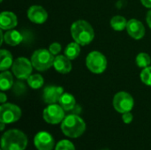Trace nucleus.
<instances>
[{"label": "nucleus", "mask_w": 151, "mask_h": 150, "mask_svg": "<svg viewBox=\"0 0 151 150\" xmlns=\"http://www.w3.org/2000/svg\"><path fill=\"white\" fill-rule=\"evenodd\" d=\"M27 146L26 134L18 129H11L5 132L1 139L2 150H25Z\"/></svg>", "instance_id": "f257e3e1"}, {"label": "nucleus", "mask_w": 151, "mask_h": 150, "mask_svg": "<svg viewBox=\"0 0 151 150\" xmlns=\"http://www.w3.org/2000/svg\"><path fill=\"white\" fill-rule=\"evenodd\" d=\"M71 34L74 42L81 46L89 44L95 37L92 26L83 19H79L73 23L71 26Z\"/></svg>", "instance_id": "f03ea898"}, {"label": "nucleus", "mask_w": 151, "mask_h": 150, "mask_svg": "<svg viewBox=\"0 0 151 150\" xmlns=\"http://www.w3.org/2000/svg\"><path fill=\"white\" fill-rule=\"evenodd\" d=\"M61 130L67 137L78 138L86 131V123L79 115L71 114L61 122Z\"/></svg>", "instance_id": "7ed1b4c3"}, {"label": "nucleus", "mask_w": 151, "mask_h": 150, "mask_svg": "<svg viewBox=\"0 0 151 150\" xmlns=\"http://www.w3.org/2000/svg\"><path fill=\"white\" fill-rule=\"evenodd\" d=\"M54 59V55L49 50L39 49L33 53L31 57V63L35 70L43 72L53 66Z\"/></svg>", "instance_id": "20e7f679"}, {"label": "nucleus", "mask_w": 151, "mask_h": 150, "mask_svg": "<svg viewBox=\"0 0 151 150\" xmlns=\"http://www.w3.org/2000/svg\"><path fill=\"white\" fill-rule=\"evenodd\" d=\"M88 69L96 74L103 73L107 67V59L105 56L99 51H91L86 58Z\"/></svg>", "instance_id": "39448f33"}, {"label": "nucleus", "mask_w": 151, "mask_h": 150, "mask_svg": "<svg viewBox=\"0 0 151 150\" xmlns=\"http://www.w3.org/2000/svg\"><path fill=\"white\" fill-rule=\"evenodd\" d=\"M33 68L31 60H28L27 57H20L14 60L12 66V72L17 79L27 80L32 73Z\"/></svg>", "instance_id": "423d86ee"}, {"label": "nucleus", "mask_w": 151, "mask_h": 150, "mask_svg": "<svg viewBox=\"0 0 151 150\" xmlns=\"http://www.w3.org/2000/svg\"><path fill=\"white\" fill-rule=\"evenodd\" d=\"M112 104L114 109L119 112V113H125L131 111L134 108V101L133 96L125 91H120L117 93L112 101Z\"/></svg>", "instance_id": "0eeeda50"}, {"label": "nucleus", "mask_w": 151, "mask_h": 150, "mask_svg": "<svg viewBox=\"0 0 151 150\" xmlns=\"http://www.w3.org/2000/svg\"><path fill=\"white\" fill-rule=\"evenodd\" d=\"M21 110L12 103H2L0 106V122L12 124L21 118Z\"/></svg>", "instance_id": "6e6552de"}, {"label": "nucleus", "mask_w": 151, "mask_h": 150, "mask_svg": "<svg viewBox=\"0 0 151 150\" xmlns=\"http://www.w3.org/2000/svg\"><path fill=\"white\" fill-rule=\"evenodd\" d=\"M42 117L47 123L57 125L61 123L65 118V110L59 104H49V106L44 109Z\"/></svg>", "instance_id": "1a4fd4ad"}, {"label": "nucleus", "mask_w": 151, "mask_h": 150, "mask_svg": "<svg viewBox=\"0 0 151 150\" xmlns=\"http://www.w3.org/2000/svg\"><path fill=\"white\" fill-rule=\"evenodd\" d=\"M34 144L38 150H52L55 147V141L50 133L41 131L35 134Z\"/></svg>", "instance_id": "9d476101"}, {"label": "nucleus", "mask_w": 151, "mask_h": 150, "mask_svg": "<svg viewBox=\"0 0 151 150\" xmlns=\"http://www.w3.org/2000/svg\"><path fill=\"white\" fill-rule=\"evenodd\" d=\"M63 93H64V89L62 87L54 86V85L47 86L43 89L42 98L47 104H54L59 101Z\"/></svg>", "instance_id": "9b49d317"}, {"label": "nucleus", "mask_w": 151, "mask_h": 150, "mask_svg": "<svg viewBox=\"0 0 151 150\" xmlns=\"http://www.w3.org/2000/svg\"><path fill=\"white\" fill-rule=\"evenodd\" d=\"M27 18L35 24H43L48 19V12L41 5H32L27 10Z\"/></svg>", "instance_id": "f8f14e48"}, {"label": "nucleus", "mask_w": 151, "mask_h": 150, "mask_svg": "<svg viewBox=\"0 0 151 150\" xmlns=\"http://www.w3.org/2000/svg\"><path fill=\"white\" fill-rule=\"evenodd\" d=\"M126 29L127 31V34L135 40H140L145 35V27L143 24L136 19H129L127 21Z\"/></svg>", "instance_id": "ddd939ff"}, {"label": "nucleus", "mask_w": 151, "mask_h": 150, "mask_svg": "<svg viewBox=\"0 0 151 150\" xmlns=\"http://www.w3.org/2000/svg\"><path fill=\"white\" fill-rule=\"evenodd\" d=\"M18 25V19L12 11H3L0 14V28L3 30L13 29Z\"/></svg>", "instance_id": "4468645a"}, {"label": "nucleus", "mask_w": 151, "mask_h": 150, "mask_svg": "<svg viewBox=\"0 0 151 150\" xmlns=\"http://www.w3.org/2000/svg\"><path fill=\"white\" fill-rule=\"evenodd\" d=\"M53 67L59 73L62 74L69 73L72 70L71 60L65 55H57L54 59Z\"/></svg>", "instance_id": "2eb2a0df"}, {"label": "nucleus", "mask_w": 151, "mask_h": 150, "mask_svg": "<svg viewBox=\"0 0 151 150\" xmlns=\"http://www.w3.org/2000/svg\"><path fill=\"white\" fill-rule=\"evenodd\" d=\"M23 40L22 34L14 29L7 30V32L4 34V42L10 45V46H16L19 45Z\"/></svg>", "instance_id": "dca6fc26"}, {"label": "nucleus", "mask_w": 151, "mask_h": 150, "mask_svg": "<svg viewBox=\"0 0 151 150\" xmlns=\"http://www.w3.org/2000/svg\"><path fill=\"white\" fill-rule=\"evenodd\" d=\"M58 103L65 110V111H70L75 107L76 101L73 95L69 93H63L58 101Z\"/></svg>", "instance_id": "f3484780"}, {"label": "nucleus", "mask_w": 151, "mask_h": 150, "mask_svg": "<svg viewBox=\"0 0 151 150\" xmlns=\"http://www.w3.org/2000/svg\"><path fill=\"white\" fill-rule=\"evenodd\" d=\"M13 58L12 55L10 51L6 50H0V71L4 72L8 70L10 67L12 66L13 64Z\"/></svg>", "instance_id": "a211bd4d"}, {"label": "nucleus", "mask_w": 151, "mask_h": 150, "mask_svg": "<svg viewBox=\"0 0 151 150\" xmlns=\"http://www.w3.org/2000/svg\"><path fill=\"white\" fill-rule=\"evenodd\" d=\"M13 85V77L12 72L4 71L0 74V88L2 91L10 89Z\"/></svg>", "instance_id": "6ab92c4d"}, {"label": "nucleus", "mask_w": 151, "mask_h": 150, "mask_svg": "<svg viewBox=\"0 0 151 150\" xmlns=\"http://www.w3.org/2000/svg\"><path fill=\"white\" fill-rule=\"evenodd\" d=\"M81 53V47L80 44L76 42H70L65 49V56H66L70 60H73L79 57Z\"/></svg>", "instance_id": "aec40b11"}, {"label": "nucleus", "mask_w": 151, "mask_h": 150, "mask_svg": "<svg viewBox=\"0 0 151 150\" xmlns=\"http://www.w3.org/2000/svg\"><path fill=\"white\" fill-rule=\"evenodd\" d=\"M127 20L125 17L120 15H116L111 19V27L116 31H122L127 28Z\"/></svg>", "instance_id": "412c9836"}, {"label": "nucleus", "mask_w": 151, "mask_h": 150, "mask_svg": "<svg viewBox=\"0 0 151 150\" xmlns=\"http://www.w3.org/2000/svg\"><path fill=\"white\" fill-rule=\"evenodd\" d=\"M27 83H28V86L32 88L33 89H39L43 86L44 80L41 74H38V73L31 74L27 78Z\"/></svg>", "instance_id": "4be33fe9"}, {"label": "nucleus", "mask_w": 151, "mask_h": 150, "mask_svg": "<svg viewBox=\"0 0 151 150\" xmlns=\"http://www.w3.org/2000/svg\"><path fill=\"white\" fill-rule=\"evenodd\" d=\"M136 65L140 67V68H146L149 67L151 63V58L149 54L145 53V52H141L137 55L136 59H135Z\"/></svg>", "instance_id": "5701e85b"}, {"label": "nucleus", "mask_w": 151, "mask_h": 150, "mask_svg": "<svg viewBox=\"0 0 151 150\" xmlns=\"http://www.w3.org/2000/svg\"><path fill=\"white\" fill-rule=\"evenodd\" d=\"M55 150H75V147L68 140H62L55 146Z\"/></svg>", "instance_id": "b1692460"}, {"label": "nucleus", "mask_w": 151, "mask_h": 150, "mask_svg": "<svg viewBox=\"0 0 151 150\" xmlns=\"http://www.w3.org/2000/svg\"><path fill=\"white\" fill-rule=\"evenodd\" d=\"M140 77H141L142 81L145 85L151 87V66L144 68L142 72H141Z\"/></svg>", "instance_id": "393cba45"}, {"label": "nucleus", "mask_w": 151, "mask_h": 150, "mask_svg": "<svg viewBox=\"0 0 151 150\" xmlns=\"http://www.w3.org/2000/svg\"><path fill=\"white\" fill-rule=\"evenodd\" d=\"M61 49H62L61 44L58 43V42H52V43L50 45V47H49V50H50L54 56L58 55V53L61 51Z\"/></svg>", "instance_id": "a878e982"}, {"label": "nucleus", "mask_w": 151, "mask_h": 150, "mask_svg": "<svg viewBox=\"0 0 151 150\" xmlns=\"http://www.w3.org/2000/svg\"><path fill=\"white\" fill-rule=\"evenodd\" d=\"M122 119H123L125 124H130L133 121V119H134V116H133V114L130 111L125 112L122 115Z\"/></svg>", "instance_id": "bb28decb"}, {"label": "nucleus", "mask_w": 151, "mask_h": 150, "mask_svg": "<svg viewBox=\"0 0 151 150\" xmlns=\"http://www.w3.org/2000/svg\"><path fill=\"white\" fill-rule=\"evenodd\" d=\"M146 21H147V24L149 25V27H150L151 29V10L148 11L147 13V16H146Z\"/></svg>", "instance_id": "cd10ccee"}, {"label": "nucleus", "mask_w": 151, "mask_h": 150, "mask_svg": "<svg viewBox=\"0 0 151 150\" xmlns=\"http://www.w3.org/2000/svg\"><path fill=\"white\" fill-rule=\"evenodd\" d=\"M6 101H7V96H6V95H5L4 92H1V93H0V102H1V103H4Z\"/></svg>", "instance_id": "c85d7f7f"}, {"label": "nucleus", "mask_w": 151, "mask_h": 150, "mask_svg": "<svg viewBox=\"0 0 151 150\" xmlns=\"http://www.w3.org/2000/svg\"><path fill=\"white\" fill-rule=\"evenodd\" d=\"M73 112V114H76V115H79L81 113V107L79 105H75V107L71 111Z\"/></svg>", "instance_id": "c756f323"}, {"label": "nucleus", "mask_w": 151, "mask_h": 150, "mask_svg": "<svg viewBox=\"0 0 151 150\" xmlns=\"http://www.w3.org/2000/svg\"><path fill=\"white\" fill-rule=\"evenodd\" d=\"M141 3L147 8H151V0H141Z\"/></svg>", "instance_id": "7c9ffc66"}, {"label": "nucleus", "mask_w": 151, "mask_h": 150, "mask_svg": "<svg viewBox=\"0 0 151 150\" xmlns=\"http://www.w3.org/2000/svg\"><path fill=\"white\" fill-rule=\"evenodd\" d=\"M0 126H1V131L3 132L4 131V126H5V123H4V122H1V124H0Z\"/></svg>", "instance_id": "2f4dec72"}, {"label": "nucleus", "mask_w": 151, "mask_h": 150, "mask_svg": "<svg viewBox=\"0 0 151 150\" xmlns=\"http://www.w3.org/2000/svg\"><path fill=\"white\" fill-rule=\"evenodd\" d=\"M103 150H109V149H103Z\"/></svg>", "instance_id": "473e14b6"}, {"label": "nucleus", "mask_w": 151, "mask_h": 150, "mask_svg": "<svg viewBox=\"0 0 151 150\" xmlns=\"http://www.w3.org/2000/svg\"><path fill=\"white\" fill-rule=\"evenodd\" d=\"M1 150H2V149H1Z\"/></svg>", "instance_id": "72a5a7b5"}]
</instances>
